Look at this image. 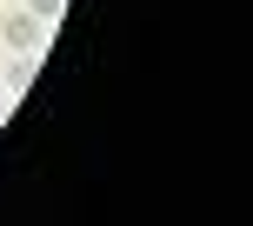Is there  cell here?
I'll return each instance as SVG.
<instances>
[{
  "instance_id": "6da1fadb",
  "label": "cell",
  "mask_w": 253,
  "mask_h": 226,
  "mask_svg": "<svg viewBox=\"0 0 253 226\" xmlns=\"http://www.w3.org/2000/svg\"><path fill=\"white\" fill-rule=\"evenodd\" d=\"M0 40H7V47H20V53H40V47H47V20H34L27 7H13L7 20H0Z\"/></svg>"
},
{
  "instance_id": "7a4b0ae2",
  "label": "cell",
  "mask_w": 253,
  "mask_h": 226,
  "mask_svg": "<svg viewBox=\"0 0 253 226\" xmlns=\"http://www.w3.org/2000/svg\"><path fill=\"white\" fill-rule=\"evenodd\" d=\"M27 80H34V53H20V60H13V67H7V80H0V87H7V93H20V87H27Z\"/></svg>"
},
{
  "instance_id": "3957f363",
  "label": "cell",
  "mask_w": 253,
  "mask_h": 226,
  "mask_svg": "<svg viewBox=\"0 0 253 226\" xmlns=\"http://www.w3.org/2000/svg\"><path fill=\"white\" fill-rule=\"evenodd\" d=\"M20 7L34 13V20H60V7H67V0H20Z\"/></svg>"
},
{
  "instance_id": "277c9868",
  "label": "cell",
  "mask_w": 253,
  "mask_h": 226,
  "mask_svg": "<svg viewBox=\"0 0 253 226\" xmlns=\"http://www.w3.org/2000/svg\"><path fill=\"white\" fill-rule=\"evenodd\" d=\"M0 120H7V87H0Z\"/></svg>"
}]
</instances>
